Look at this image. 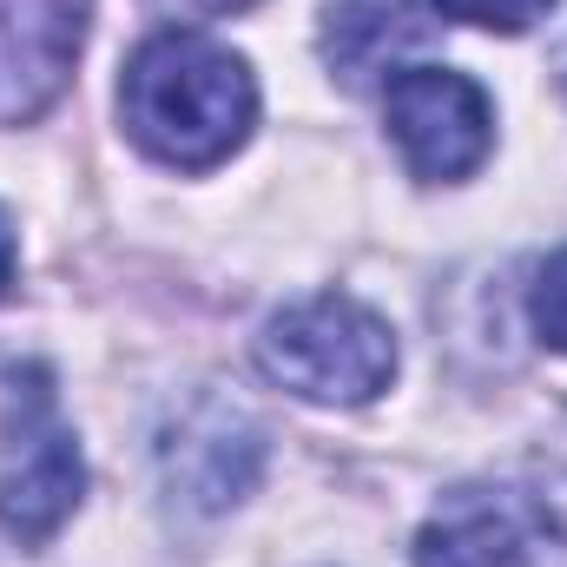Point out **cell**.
Segmentation results:
<instances>
[{"label": "cell", "mask_w": 567, "mask_h": 567, "mask_svg": "<svg viewBox=\"0 0 567 567\" xmlns=\"http://www.w3.org/2000/svg\"><path fill=\"white\" fill-rule=\"evenodd\" d=\"M383 113H390L396 152L429 185L468 178L488 158V145H495L488 93L468 73H449V66H396V80L383 93Z\"/></svg>", "instance_id": "277c9868"}, {"label": "cell", "mask_w": 567, "mask_h": 567, "mask_svg": "<svg viewBox=\"0 0 567 567\" xmlns=\"http://www.w3.org/2000/svg\"><path fill=\"white\" fill-rule=\"evenodd\" d=\"M449 20H462V27H488V33H522V27H535L555 0H435Z\"/></svg>", "instance_id": "9c48e42d"}, {"label": "cell", "mask_w": 567, "mask_h": 567, "mask_svg": "<svg viewBox=\"0 0 567 567\" xmlns=\"http://www.w3.org/2000/svg\"><path fill=\"white\" fill-rule=\"evenodd\" d=\"M258 462H265L258 429L225 403H205L165 442V488H172V502H185L198 515H218L258 482Z\"/></svg>", "instance_id": "52a82bcc"}, {"label": "cell", "mask_w": 567, "mask_h": 567, "mask_svg": "<svg viewBox=\"0 0 567 567\" xmlns=\"http://www.w3.org/2000/svg\"><path fill=\"white\" fill-rule=\"evenodd\" d=\"M416 40H423V27H416L396 0H343V7L330 13L323 53H330V66H337L343 80H370L383 60H396V53L416 47Z\"/></svg>", "instance_id": "ba28073f"}, {"label": "cell", "mask_w": 567, "mask_h": 567, "mask_svg": "<svg viewBox=\"0 0 567 567\" xmlns=\"http://www.w3.org/2000/svg\"><path fill=\"white\" fill-rule=\"evenodd\" d=\"M152 7H165V13H178V20H218V13H245V7H258V0H152Z\"/></svg>", "instance_id": "8fae6325"}, {"label": "cell", "mask_w": 567, "mask_h": 567, "mask_svg": "<svg viewBox=\"0 0 567 567\" xmlns=\"http://www.w3.org/2000/svg\"><path fill=\"white\" fill-rule=\"evenodd\" d=\"M258 370L303 403H370L396 377V337L370 303L323 290L265 323Z\"/></svg>", "instance_id": "7a4b0ae2"}, {"label": "cell", "mask_w": 567, "mask_h": 567, "mask_svg": "<svg viewBox=\"0 0 567 567\" xmlns=\"http://www.w3.org/2000/svg\"><path fill=\"white\" fill-rule=\"evenodd\" d=\"M120 120L145 158H158L172 172H212L251 140L258 80L231 47L165 27L126 60Z\"/></svg>", "instance_id": "6da1fadb"}, {"label": "cell", "mask_w": 567, "mask_h": 567, "mask_svg": "<svg viewBox=\"0 0 567 567\" xmlns=\"http://www.w3.org/2000/svg\"><path fill=\"white\" fill-rule=\"evenodd\" d=\"M416 567H548V535L522 495L455 488L416 535Z\"/></svg>", "instance_id": "5b68a950"}, {"label": "cell", "mask_w": 567, "mask_h": 567, "mask_svg": "<svg viewBox=\"0 0 567 567\" xmlns=\"http://www.w3.org/2000/svg\"><path fill=\"white\" fill-rule=\"evenodd\" d=\"M93 0H0V120H33L73 73Z\"/></svg>", "instance_id": "8992f818"}, {"label": "cell", "mask_w": 567, "mask_h": 567, "mask_svg": "<svg viewBox=\"0 0 567 567\" xmlns=\"http://www.w3.org/2000/svg\"><path fill=\"white\" fill-rule=\"evenodd\" d=\"M528 317H535V330H542L548 350H567V251L542 265V278L528 290Z\"/></svg>", "instance_id": "30bf717a"}, {"label": "cell", "mask_w": 567, "mask_h": 567, "mask_svg": "<svg viewBox=\"0 0 567 567\" xmlns=\"http://www.w3.org/2000/svg\"><path fill=\"white\" fill-rule=\"evenodd\" d=\"M86 468H80V442L60 416L53 396V370L27 363L7 377V403H0V522L20 542H47L73 508H80Z\"/></svg>", "instance_id": "3957f363"}, {"label": "cell", "mask_w": 567, "mask_h": 567, "mask_svg": "<svg viewBox=\"0 0 567 567\" xmlns=\"http://www.w3.org/2000/svg\"><path fill=\"white\" fill-rule=\"evenodd\" d=\"M13 258H20V245H13V218L0 212V297L13 290Z\"/></svg>", "instance_id": "7c38bea8"}]
</instances>
